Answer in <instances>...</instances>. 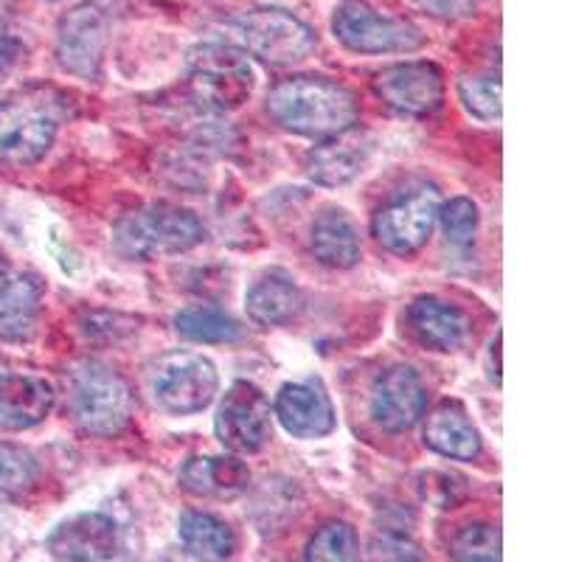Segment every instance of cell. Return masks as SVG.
Wrapping results in <instances>:
<instances>
[{"mask_svg": "<svg viewBox=\"0 0 562 562\" xmlns=\"http://www.w3.org/2000/svg\"><path fill=\"white\" fill-rule=\"evenodd\" d=\"M178 535L183 549L200 562H225L237 551L234 529L209 512H183L178 520Z\"/></svg>", "mask_w": 562, "mask_h": 562, "instance_id": "22", "label": "cell"}, {"mask_svg": "<svg viewBox=\"0 0 562 562\" xmlns=\"http://www.w3.org/2000/svg\"><path fill=\"white\" fill-rule=\"evenodd\" d=\"M65 113V97L52 85H29L0 102V160L29 167L54 147Z\"/></svg>", "mask_w": 562, "mask_h": 562, "instance_id": "2", "label": "cell"}, {"mask_svg": "<svg viewBox=\"0 0 562 562\" xmlns=\"http://www.w3.org/2000/svg\"><path fill=\"white\" fill-rule=\"evenodd\" d=\"M214 430H217L223 448H228L231 453H259L270 441V430H273L270 403L262 389H256L254 383H245V380L231 385L217 408Z\"/></svg>", "mask_w": 562, "mask_h": 562, "instance_id": "11", "label": "cell"}, {"mask_svg": "<svg viewBox=\"0 0 562 562\" xmlns=\"http://www.w3.org/2000/svg\"><path fill=\"white\" fill-rule=\"evenodd\" d=\"M439 223L448 243L467 248V245L473 243L475 231H479V209H475L473 200L456 198L450 203H441Z\"/></svg>", "mask_w": 562, "mask_h": 562, "instance_id": "30", "label": "cell"}, {"mask_svg": "<svg viewBox=\"0 0 562 562\" xmlns=\"http://www.w3.org/2000/svg\"><path fill=\"white\" fill-rule=\"evenodd\" d=\"M313 254L321 265L335 270H349L360 262L358 228L346 217V211H324L313 225Z\"/></svg>", "mask_w": 562, "mask_h": 562, "instance_id": "23", "label": "cell"}, {"mask_svg": "<svg viewBox=\"0 0 562 562\" xmlns=\"http://www.w3.org/2000/svg\"><path fill=\"white\" fill-rule=\"evenodd\" d=\"M43 284L29 273H9L0 281V340H29L37 326Z\"/></svg>", "mask_w": 562, "mask_h": 562, "instance_id": "21", "label": "cell"}, {"mask_svg": "<svg viewBox=\"0 0 562 562\" xmlns=\"http://www.w3.org/2000/svg\"><path fill=\"white\" fill-rule=\"evenodd\" d=\"M333 32L358 54H411L425 43L411 20L383 12L366 0H344L335 9Z\"/></svg>", "mask_w": 562, "mask_h": 562, "instance_id": "7", "label": "cell"}, {"mask_svg": "<svg viewBox=\"0 0 562 562\" xmlns=\"http://www.w3.org/2000/svg\"><path fill=\"white\" fill-rule=\"evenodd\" d=\"M68 411L85 434L113 436L133 416L130 385L110 366L85 360L68 371Z\"/></svg>", "mask_w": 562, "mask_h": 562, "instance_id": "4", "label": "cell"}, {"mask_svg": "<svg viewBox=\"0 0 562 562\" xmlns=\"http://www.w3.org/2000/svg\"><path fill=\"white\" fill-rule=\"evenodd\" d=\"M203 239L205 228L192 211L167 203L130 211L113 228V248L124 259H135V262L186 254L198 248Z\"/></svg>", "mask_w": 562, "mask_h": 562, "instance_id": "3", "label": "cell"}, {"mask_svg": "<svg viewBox=\"0 0 562 562\" xmlns=\"http://www.w3.org/2000/svg\"><path fill=\"white\" fill-rule=\"evenodd\" d=\"M54 389L37 374H3L0 378V428L29 430L52 414Z\"/></svg>", "mask_w": 562, "mask_h": 562, "instance_id": "18", "label": "cell"}, {"mask_svg": "<svg viewBox=\"0 0 562 562\" xmlns=\"http://www.w3.org/2000/svg\"><path fill=\"white\" fill-rule=\"evenodd\" d=\"M37 481V461L29 450L0 441V492L18 495Z\"/></svg>", "mask_w": 562, "mask_h": 562, "instance_id": "29", "label": "cell"}, {"mask_svg": "<svg viewBox=\"0 0 562 562\" xmlns=\"http://www.w3.org/2000/svg\"><path fill=\"white\" fill-rule=\"evenodd\" d=\"M459 97L464 108L481 119V122H498L501 119V79L484 74V77H464L459 82Z\"/></svg>", "mask_w": 562, "mask_h": 562, "instance_id": "28", "label": "cell"}, {"mask_svg": "<svg viewBox=\"0 0 562 562\" xmlns=\"http://www.w3.org/2000/svg\"><path fill=\"white\" fill-rule=\"evenodd\" d=\"M245 307L256 324L281 326L304 310V295L288 276H265L248 290Z\"/></svg>", "mask_w": 562, "mask_h": 562, "instance_id": "24", "label": "cell"}, {"mask_svg": "<svg viewBox=\"0 0 562 562\" xmlns=\"http://www.w3.org/2000/svg\"><path fill=\"white\" fill-rule=\"evenodd\" d=\"M441 194L436 186H416L408 192L396 194L389 205L378 211L371 231L385 250L400 256L416 254L428 243L439 223Z\"/></svg>", "mask_w": 562, "mask_h": 562, "instance_id": "9", "label": "cell"}, {"mask_svg": "<svg viewBox=\"0 0 562 562\" xmlns=\"http://www.w3.org/2000/svg\"><path fill=\"white\" fill-rule=\"evenodd\" d=\"M304 562H358V535L349 524H324L310 537Z\"/></svg>", "mask_w": 562, "mask_h": 562, "instance_id": "26", "label": "cell"}, {"mask_svg": "<svg viewBox=\"0 0 562 562\" xmlns=\"http://www.w3.org/2000/svg\"><path fill=\"white\" fill-rule=\"evenodd\" d=\"M371 88L383 104L405 115H430L445 102L441 68L428 59L389 65L374 77Z\"/></svg>", "mask_w": 562, "mask_h": 562, "instance_id": "12", "label": "cell"}, {"mask_svg": "<svg viewBox=\"0 0 562 562\" xmlns=\"http://www.w3.org/2000/svg\"><path fill=\"white\" fill-rule=\"evenodd\" d=\"M175 329L194 344H234L243 335L239 324L231 315L217 307H205V304L180 310L175 315Z\"/></svg>", "mask_w": 562, "mask_h": 562, "instance_id": "25", "label": "cell"}, {"mask_svg": "<svg viewBox=\"0 0 562 562\" xmlns=\"http://www.w3.org/2000/svg\"><path fill=\"white\" fill-rule=\"evenodd\" d=\"M189 85L198 102L228 113L250 99L256 88V70L234 45L203 43L189 52Z\"/></svg>", "mask_w": 562, "mask_h": 562, "instance_id": "5", "label": "cell"}, {"mask_svg": "<svg viewBox=\"0 0 562 562\" xmlns=\"http://www.w3.org/2000/svg\"><path fill=\"white\" fill-rule=\"evenodd\" d=\"M12 273V268H9V262H7V256H3V250H0V281L7 279V276Z\"/></svg>", "mask_w": 562, "mask_h": 562, "instance_id": "34", "label": "cell"}, {"mask_svg": "<svg viewBox=\"0 0 562 562\" xmlns=\"http://www.w3.org/2000/svg\"><path fill=\"white\" fill-rule=\"evenodd\" d=\"M408 321L414 326L416 338L436 351H456L464 346L470 324L467 315L450 301L434 299V295H422L411 304Z\"/></svg>", "mask_w": 562, "mask_h": 562, "instance_id": "20", "label": "cell"}, {"mask_svg": "<svg viewBox=\"0 0 562 562\" xmlns=\"http://www.w3.org/2000/svg\"><path fill=\"white\" fill-rule=\"evenodd\" d=\"M48 551L59 562H108L119 551V526L108 515L82 512L54 529Z\"/></svg>", "mask_w": 562, "mask_h": 562, "instance_id": "14", "label": "cell"}, {"mask_svg": "<svg viewBox=\"0 0 562 562\" xmlns=\"http://www.w3.org/2000/svg\"><path fill=\"white\" fill-rule=\"evenodd\" d=\"M456 562H501V529L492 524L461 526L450 540Z\"/></svg>", "mask_w": 562, "mask_h": 562, "instance_id": "27", "label": "cell"}, {"mask_svg": "<svg viewBox=\"0 0 562 562\" xmlns=\"http://www.w3.org/2000/svg\"><path fill=\"white\" fill-rule=\"evenodd\" d=\"M281 428L295 439H321L335 430V408L324 389L313 383L281 385L273 405Z\"/></svg>", "mask_w": 562, "mask_h": 562, "instance_id": "16", "label": "cell"}, {"mask_svg": "<svg viewBox=\"0 0 562 562\" xmlns=\"http://www.w3.org/2000/svg\"><path fill=\"white\" fill-rule=\"evenodd\" d=\"M363 562H428L419 546L408 535L400 531H383L369 543Z\"/></svg>", "mask_w": 562, "mask_h": 562, "instance_id": "31", "label": "cell"}, {"mask_svg": "<svg viewBox=\"0 0 562 562\" xmlns=\"http://www.w3.org/2000/svg\"><path fill=\"white\" fill-rule=\"evenodd\" d=\"M268 113L290 133L329 138L358 122V99L324 77H290L268 93Z\"/></svg>", "mask_w": 562, "mask_h": 562, "instance_id": "1", "label": "cell"}, {"mask_svg": "<svg viewBox=\"0 0 562 562\" xmlns=\"http://www.w3.org/2000/svg\"><path fill=\"white\" fill-rule=\"evenodd\" d=\"M217 385V369L198 351H167L155 360L149 374L155 403L178 416L209 408Z\"/></svg>", "mask_w": 562, "mask_h": 562, "instance_id": "8", "label": "cell"}, {"mask_svg": "<svg viewBox=\"0 0 562 562\" xmlns=\"http://www.w3.org/2000/svg\"><path fill=\"white\" fill-rule=\"evenodd\" d=\"M425 445L445 459L473 461L481 453V434L459 400H441L425 419Z\"/></svg>", "mask_w": 562, "mask_h": 562, "instance_id": "17", "label": "cell"}, {"mask_svg": "<svg viewBox=\"0 0 562 562\" xmlns=\"http://www.w3.org/2000/svg\"><path fill=\"white\" fill-rule=\"evenodd\" d=\"M110 40V9L99 0L63 14L57 29V59L68 74L82 79H99Z\"/></svg>", "mask_w": 562, "mask_h": 562, "instance_id": "10", "label": "cell"}, {"mask_svg": "<svg viewBox=\"0 0 562 562\" xmlns=\"http://www.w3.org/2000/svg\"><path fill=\"white\" fill-rule=\"evenodd\" d=\"M411 3L439 20H464L475 14V7H479V0H411Z\"/></svg>", "mask_w": 562, "mask_h": 562, "instance_id": "32", "label": "cell"}, {"mask_svg": "<svg viewBox=\"0 0 562 562\" xmlns=\"http://www.w3.org/2000/svg\"><path fill=\"white\" fill-rule=\"evenodd\" d=\"M250 470L234 456H198L180 470V484L198 498H237L248 490Z\"/></svg>", "mask_w": 562, "mask_h": 562, "instance_id": "19", "label": "cell"}, {"mask_svg": "<svg viewBox=\"0 0 562 562\" xmlns=\"http://www.w3.org/2000/svg\"><path fill=\"white\" fill-rule=\"evenodd\" d=\"M371 155L369 133L349 127L324 138L313 153L307 155V175L318 186L338 189L363 172L366 160Z\"/></svg>", "mask_w": 562, "mask_h": 562, "instance_id": "15", "label": "cell"}, {"mask_svg": "<svg viewBox=\"0 0 562 562\" xmlns=\"http://www.w3.org/2000/svg\"><path fill=\"white\" fill-rule=\"evenodd\" d=\"M20 57H23V43L12 34L0 32V82L12 74Z\"/></svg>", "mask_w": 562, "mask_h": 562, "instance_id": "33", "label": "cell"}, {"mask_svg": "<svg viewBox=\"0 0 562 562\" xmlns=\"http://www.w3.org/2000/svg\"><path fill=\"white\" fill-rule=\"evenodd\" d=\"M245 52L270 65H295L315 52V32L284 9H250L225 23Z\"/></svg>", "mask_w": 562, "mask_h": 562, "instance_id": "6", "label": "cell"}, {"mask_svg": "<svg viewBox=\"0 0 562 562\" xmlns=\"http://www.w3.org/2000/svg\"><path fill=\"white\" fill-rule=\"evenodd\" d=\"M425 385L411 366H391L371 389V419L385 434H403L414 428L425 414Z\"/></svg>", "mask_w": 562, "mask_h": 562, "instance_id": "13", "label": "cell"}]
</instances>
